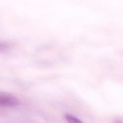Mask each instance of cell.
I'll list each match as a JSON object with an SVG mask.
<instances>
[{
	"instance_id": "1",
	"label": "cell",
	"mask_w": 123,
	"mask_h": 123,
	"mask_svg": "<svg viewBox=\"0 0 123 123\" xmlns=\"http://www.w3.org/2000/svg\"><path fill=\"white\" fill-rule=\"evenodd\" d=\"M18 100L12 95L0 93V105L6 107H13L19 105Z\"/></svg>"
},
{
	"instance_id": "2",
	"label": "cell",
	"mask_w": 123,
	"mask_h": 123,
	"mask_svg": "<svg viewBox=\"0 0 123 123\" xmlns=\"http://www.w3.org/2000/svg\"><path fill=\"white\" fill-rule=\"evenodd\" d=\"M65 118L68 123H84L79 119L70 114L65 115Z\"/></svg>"
},
{
	"instance_id": "3",
	"label": "cell",
	"mask_w": 123,
	"mask_h": 123,
	"mask_svg": "<svg viewBox=\"0 0 123 123\" xmlns=\"http://www.w3.org/2000/svg\"><path fill=\"white\" fill-rule=\"evenodd\" d=\"M2 47H3V46L1 45V44H0V49H1Z\"/></svg>"
},
{
	"instance_id": "4",
	"label": "cell",
	"mask_w": 123,
	"mask_h": 123,
	"mask_svg": "<svg viewBox=\"0 0 123 123\" xmlns=\"http://www.w3.org/2000/svg\"><path fill=\"white\" fill-rule=\"evenodd\" d=\"M122 123V122H118V123Z\"/></svg>"
}]
</instances>
